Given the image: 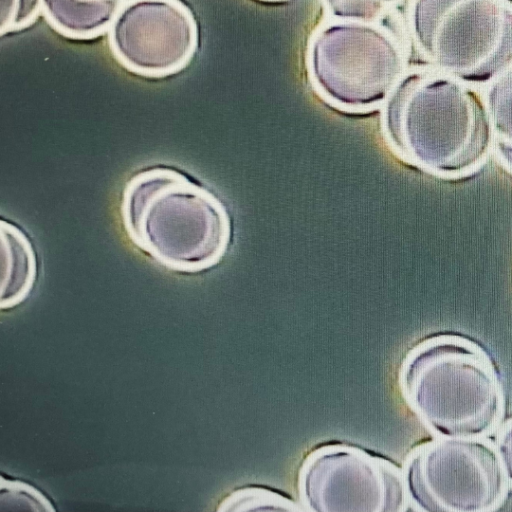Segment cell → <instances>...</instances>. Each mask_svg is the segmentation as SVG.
Instances as JSON below:
<instances>
[{"instance_id":"8fae6325","label":"cell","mask_w":512,"mask_h":512,"mask_svg":"<svg viewBox=\"0 0 512 512\" xmlns=\"http://www.w3.org/2000/svg\"><path fill=\"white\" fill-rule=\"evenodd\" d=\"M492 131V150L512 173V64L481 87Z\"/></svg>"},{"instance_id":"52a82bcc","label":"cell","mask_w":512,"mask_h":512,"mask_svg":"<svg viewBox=\"0 0 512 512\" xmlns=\"http://www.w3.org/2000/svg\"><path fill=\"white\" fill-rule=\"evenodd\" d=\"M198 39L193 13L180 0H122L107 30L113 57L128 71L149 78L184 69Z\"/></svg>"},{"instance_id":"8992f818","label":"cell","mask_w":512,"mask_h":512,"mask_svg":"<svg viewBox=\"0 0 512 512\" xmlns=\"http://www.w3.org/2000/svg\"><path fill=\"white\" fill-rule=\"evenodd\" d=\"M403 475L409 501L423 511H491L508 489L496 448L482 438L426 443L409 457Z\"/></svg>"},{"instance_id":"3957f363","label":"cell","mask_w":512,"mask_h":512,"mask_svg":"<svg viewBox=\"0 0 512 512\" xmlns=\"http://www.w3.org/2000/svg\"><path fill=\"white\" fill-rule=\"evenodd\" d=\"M401 386L412 410L438 437L483 438L504 411L489 359L456 337H437L415 348L403 365Z\"/></svg>"},{"instance_id":"2e32d148","label":"cell","mask_w":512,"mask_h":512,"mask_svg":"<svg viewBox=\"0 0 512 512\" xmlns=\"http://www.w3.org/2000/svg\"><path fill=\"white\" fill-rule=\"evenodd\" d=\"M81 2H87V3H95V2H103V1H110V0H77Z\"/></svg>"},{"instance_id":"7a4b0ae2","label":"cell","mask_w":512,"mask_h":512,"mask_svg":"<svg viewBox=\"0 0 512 512\" xmlns=\"http://www.w3.org/2000/svg\"><path fill=\"white\" fill-rule=\"evenodd\" d=\"M120 216L129 240L173 271L210 268L229 241V219L219 200L172 168L133 175L122 192Z\"/></svg>"},{"instance_id":"e0dca14e","label":"cell","mask_w":512,"mask_h":512,"mask_svg":"<svg viewBox=\"0 0 512 512\" xmlns=\"http://www.w3.org/2000/svg\"><path fill=\"white\" fill-rule=\"evenodd\" d=\"M268 1H280V0H268Z\"/></svg>"},{"instance_id":"6da1fadb","label":"cell","mask_w":512,"mask_h":512,"mask_svg":"<svg viewBox=\"0 0 512 512\" xmlns=\"http://www.w3.org/2000/svg\"><path fill=\"white\" fill-rule=\"evenodd\" d=\"M384 118L397 152L439 177L476 171L492 150L481 88L430 66L408 68L385 103Z\"/></svg>"},{"instance_id":"9c48e42d","label":"cell","mask_w":512,"mask_h":512,"mask_svg":"<svg viewBox=\"0 0 512 512\" xmlns=\"http://www.w3.org/2000/svg\"><path fill=\"white\" fill-rule=\"evenodd\" d=\"M2 282L1 308L22 302L36 280L37 262L33 246L16 225L1 220Z\"/></svg>"},{"instance_id":"9a60e30c","label":"cell","mask_w":512,"mask_h":512,"mask_svg":"<svg viewBox=\"0 0 512 512\" xmlns=\"http://www.w3.org/2000/svg\"><path fill=\"white\" fill-rule=\"evenodd\" d=\"M496 451L503 466L508 482L512 484V420L499 432L496 439Z\"/></svg>"},{"instance_id":"ba28073f","label":"cell","mask_w":512,"mask_h":512,"mask_svg":"<svg viewBox=\"0 0 512 512\" xmlns=\"http://www.w3.org/2000/svg\"><path fill=\"white\" fill-rule=\"evenodd\" d=\"M299 486L312 511H402L409 502L397 468L350 447L315 451L304 463Z\"/></svg>"},{"instance_id":"5b68a950","label":"cell","mask_w":512,"mask_h":512,"mask_svg":"<svg viewBox=\"0 0 512 512\" xmlns=\"http://www.w3.org/2000/svg\"><path fill=\"white\" fill-rule=\"evenodd\" d=\"M406 32L428 66L479 88L512 64L509 0H410Z\"/></svg>"},{"instance_id":"5bb4252c","label":"cell","mask_w":512,"mask_h":512,"mask_svg":"<svg viewBox=\"0 0 512 512\" xmlns=\"http://www.w3.org/2000/svg\"><path fill=\"white\" fill-rule=\"evenodd\" d=\"M248 505L251 506L249 510L253 509L254 505H265L268 510H298L293 502L277 494L257 489L234 493L222 503L219 510H245ZM260 509H262L261 506Z\"/></svg>"},{"instance_id":"4fadbf2b","label":"cell","mask_w":512,"mask_h":512,"mask_svg":"<svg viewBox=\"0 0 512 512\" xmlns=\"http://www.w3.org/2000/svg\"><path fill=\"white\" fill-rule=\"evenodd\" d=\"M42 14V0H1L0 34L20 31Z\"/></svg>"},{"instance_id":"30bf717a","label":"cell","mask_w":512,"mask_h":512,"mask_svg":"<svg viewBox=\"0 0 512 512\" xmlns=\"http://www.w3.org/2000/svg\"><path fill=\"white\" fill-rule=\"evenodd\" d=\"M121 1L42 0V15L63 36L87 40L107 32Z\"/></svg>"},{"instance_id":"7c38bea8","label":"cell","mask_w":512,"mask_h":512,"mask_svg":"<svg viewBox=\"0 0 512 512\" xmlns=\"http://www.w3.org/2000/svg\"><path fill=\"white\" fill-rule=\"evenodd\" d=\"M329 18L381 22L401 0H320Z\"/></svg>"},{"instance_id":"277c9868","label":"cell","mask_w":512,"mask_h":512,"mask_svg":"<svg viewBox=\"0 0 512 512\" xmlns=\"http://www.w3.org/2000/svg\"><path fill=\"white\" fill-rule=\"evenodd\" d=\"M407 37L381 22L328 18L308 43L310 81L341 109L362 111L385 104L408 70Z\"/></svg>"}]
</instances>
